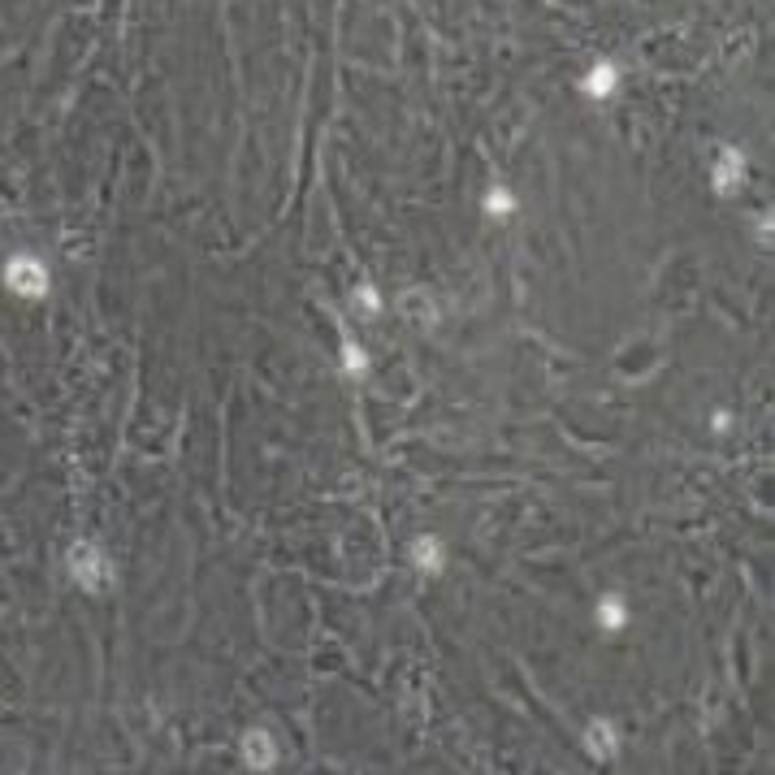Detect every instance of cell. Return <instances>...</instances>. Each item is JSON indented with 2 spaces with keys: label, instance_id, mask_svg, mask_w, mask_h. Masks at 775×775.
Segmentation results:
<instances>
[{
  "label": "cell",
  "instance_id": "1",
  "mask_svg": "<svg viewBox=\"0 0 775 775\" xmlns=\"http://www.w3.org/2000/svg\"><path fill=\"white\" fill-rule=\"evenodd\" d=\"M0 278H5V291L26 299V304H39L52 291V269L39 252H13L5 260V269H0Z\"/></svg>",
  "mask_w": 775,
  "mask_h": 775
},
{
  "label": "cell",
  "instance_id": "2",
  "mask_svg": "<svg viewBox=\"0 0 775 775\" xmlns=\"http://www.w3.org/2000/svg\"><path fill=\"white\" fill-rule=\"evenodd\" d=\"M65 572H70V581L83 589V594H104V589L113 585V563L109 555L96 546V542H74L65 550Z\"/></svg>",
  "mask_w": 775,
  "mask_h": 775
},
{
  "label": "cell",
  "instance_id": "3",
  "mask_svg": "<svg viewBox=\"0 0 775 775\" xmlns=\"http://www.w3.org/2000/svg\"><path fill=\"white\" fill-rule=\"evenodd\" d=\"M745 174H750V161H745L741 148H719L715 165H711V187L719 200H732L745 187Z\"/></svg>",
  "mask_w": 775,
  "mask_h": 775
},
{
  "label": "cell",
  "instance_id": "4",
  "mask_svg": "<svg viewBox=\"0 0 775 775\" xmlns=\"http://www.w3.org/2000/svg\"><path fill=\"white\" fill-rule=\"evenodd\" d=\"M620 87H624V70L615 61H594L581 74V83H576V91H581L585 100H594V104L615 100V96H620Z\"/></svg>",
  "mask_w": 775,
  "mask_h": 775
},
{
  "label": "cell",
  "instance_id": "5",
  "mask_svg": "<svg viewBox=\"0 0 775 775\" xmlns=\"http://www.w3.org/2000/svg\"><path fill=\"white\" fill-rule=\"evenodd\" d=\"M239 754L252 771H273L278 767V758H282V745L269 728H247V737L239 741Z\"/></svg>",
  "mask_w": 775,
  "mask_h": 775
},
{
  "label": "cell",
  "instance_id": "6",
  "mask_svg": "<svg viewBox=\"0 0 775 775\" xmlns=\"http://www.w3.org/2000/svg\"><path fill=\"white\" fill-rule=\"evenodd\" d=\"M594 624H598V633H607V637H620L628 624H633V607H628V598L620 594V589H607V594H598L594 602Z\"/></svg>",
  "mask_w": 775,
  "mask_h": 775
},
{
  "label": "cell",
  "instance_id": "7",
  "mask_svg": "<svg viewBox=\"0 0 775 775\" xmlns=\"http://www.w3.org/2000/svg\"><path fill=\"white\" fill-rule=\"evenodd\" d=\"M620 728H615L611 724V719H589V724H585V750L589 754H594V763H611V758L615 754H620Z\"/></svg>",
  "mask_w": 775,
  "mask_h": 775
},
{
  "label": "cell",
  "instance_id": "8",
  "mask_svg": "<svg viewBox=\"0 0 775 775\" xmlns=\"http://www.w3.org/2000/svg\"><path fill=\"white\" fill-rule=\"evenodd\" d=\"M412 563L420 576H442L446 572V542L433 533H420L412 542Z\"/></svg>",
  "mask_w": 775,
  "mask_h": 775
},
{
  "label": "cell",
  "instance_id": "9",
  "mask_svg": "<svg viewBox=\"0 0 775 775\" xmlns=\"http://www.w3.org/2000/svg\"><path fill=\"white\" fill-rule=\"evenodd\" d=\"M481 208H485V217H490V221H511V217H516V208H520V195L511 191L507 182H490V187H485Z\"/></svg>",
  "mask_w": 775,
  "mask_h": 775
},
{
  "label": "cell",
  "instance_id": "10",
  "mask_svg": "<svg viewBox=\"0 0 775 775\" xmlns=\"http://www.w3.org/2000/svg\"><path fill=\"white\" fill-rule=\"evenodd\" d=\"M351 308H356L360 321H373L377 312H386V299L377 291L373 282H356V291H351Z\"/></svg>",
  "mask_w": 775,
  "mask_h": 775
},
{
  "label": "cell",
  "instance_id": "11",
  "mask_svg": "<svg viewBox=\"0 0 775 775\" xmlns=\"http://www.w3.org/2000/svg\"><path fill=\"white\" fill-rule=\"evenodd\" d=\"M369 369H373L369 351H364L356 338H347V343H343V373L351 377V382H364V377H369Z\"/></svg>",
  "mask_w": 775,
  "mask_h": 775
},
{
  "label": "cell",
  "instance_id": "12",
  "mask_svg": "<svg viewBox=\"0 0 775 775\" xmlns=\"http://www.w3.org/2000/svg\"><path fill=\"white\" fill-rule=\"evenodd\" d=\"M403 317L416 321V325H433V321H438V312H433V299H429V295L407 291V295H403Z\"/></svg>",
  "mask_w": 775,
  "mask_h": 775
},
{
  "label": "cell",
  "instance_id": "13",
  "mask_svg": "<svg viewBox=\"0 0 775 775\" xmlns=\"http://www.w3.org/2000/svg\"><path fill=\"white\" fill-rule=\"evenodd\" d=\"M728 429H732V412L715 407V412H711V433H728Z\"/></svg>",
  "mask_w": 775,
  "mask_h": 775
}]
</instances>
